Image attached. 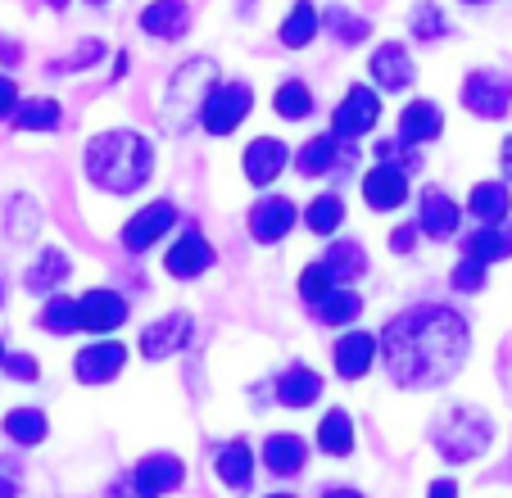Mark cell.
Masks as SVG:
<instances>
[{
  "label": "cell",
  "instance_id": "cell-22",
  "mask_svg": "<svg viewBox=\"0 0 512 498\" xmlns=\"http://www.w3.org/2000/svg\"><path fill=\"white\" fill-rule=\"evenodd\" d=\"M141 28L150 32V37L177 41L186 28H191V10H186V0H155V5L141 14Z\"/></svg>",
  "mask_w": 512,
  "mask_h": 498
},
{
  "label": "cell",
  "instance_id": "cell-32",
  "mask_svg": "<svg viewBox=\"0 0 512 498\" xmlns=\"http://www.w3.org/2000/svg\"><path fill=\"white\" fill-rule=\"evenodd\" d=\"M59 118L64 114H59L55 100L41 96V100H23L19 114H14V127H19V132H55Z\"/></svg>",
  "mask_w": 512,
  "mask_h": 498
},
{
  "label": "cell",
  "instance_id": "cell-33",
  "mask_svg": "<svg viewBox=\"0 0 512 498\" xmlns=\"http://www.w3.org/2000/svg\"><path fill=\"white\" fill-rule=\"evenodd\" d=\"M313 313H318L322 326H349L358 313H363V299H358L354 290H331V295L322 299Z\"/></svg>",
  "mask_w": 512,
  "mask_h": 498
},
{
  "label": "cell",
  "instance_id": "cell-35",
  "mask_svg": "<svg viewBox=\"0 0 512 498\" xmlns=\"http://www.w3.org/2000/svg\"><path fill=\"white\" fill-rule=\"evenodd\" d=\"M5 435H10L14 444H41L46 440V417H41L37 408H14L10 417H5Z\"/></svg>",
  "mask_w": 512,
  "mask_h": 498
},
{
  "label": "cell",
  "instance_id": "cell-24",
  "mask_svg": "<svg viewBox=\"0 0 512 498\" xmlns=\"http://www.w3.org/2000/svg\"><path fill=\"white\" fill-rule=\"evenodd\" d=\"M304 458H309V444L300 435H272L263 444V462H268L272 476H295L304 467Z\"/></svg>",
  "mask_w": 512,
  "mask_h": 498
},
{
  "label": "cell",
  "instance_id": "cell-30",
  "mask_svg": "<svg viewBox=\"0 0 512 498\" xmlns=\"http://www.w3.org/2000/svg\"><path fill=\"white\" fill-rule=\"evenodd\" d=\"M340 163V150H336V136H313V141H304L300 159H295V168H300L304 177H318V173H331Z\"/></svg>",
  "mask_w": 512,
  "mask_h": 498
},
{
  "label": "cell",
  "instance_id": "cell-12",
  "mask_svg": "<svg viewBox=\"0 0 512 498\" xmlns=\"http://www.w3.org/2000/svg\"><path fill=\"white\" fill-rule=\"evenodd\" d=\"M78 304H82V331L109 336V331H118L127 322V299L118 290H87Z\"/></svg>",
  "mask_w": 512,
  "mask_h": 498
},
{
  "label": "cell",
  "instance_id": "cell-50",
  "mask_svg": "<svg viewBox=\"0 0 512 498\" xmlns=\"http://www.w3.org/2000/svg\"><path fill=\"white\" fill-rule=\"evenodd\" d=\"M463 5H485V0H463Z\"/></svg>",
  "mask_w": 512,
  "mask_h": 498
},
{
  "label": "cell",
  "instance_id": "cell-10",
  "mask_svg": "<svg viewBox=\"0 0 512 498\" xmlns=\"http://www.w3.org/2000/svg\"><path fill=\"white\" fill-rule=\"evenodd\" d=\"M363 200H368V209H377V213L399 209V204L408 200V173L395 168V163H377V168L363 177Z\"/></svg>",
  "mask_w": 512,
  "mask_h": 498
},
{
  "label": "cell",
  "instance_id": "cell-4",
  "mask_svg": "<svg viewBox=\"0 0 512 498\" xmlns=\"http://www.w3.org/2000/svg\"><path fill=\"white\" fill-rule=\"evenodd\" d=\"M431 440H435V449H440V458L472 462V458H481V453L490 449L494 422L485 417L481 408H467V403H458V408H449L445 417H435Z\"/></svg>",
  "mask_w": 512,
  "mask_h": 498
},
{
  "label": "cell",
  "instance_id": "cell-45",
  "mask_svg": "<svg viewBox=\"0 0 512 498\" xmlns=\"http://www.w3.org/2000/svg\"><path fill=\"white\" fill-rule=\"evenodd\" d=\"M417 231H422L417 222H413V227H399L395 236H390V249H395V254H408V249L417 245Z\"/></svg>",
  "mask_w": 512,
  "mask_h": 498
},
{
  "label": "cell",
  "instance_id": "cell-47",
  "mask_svg": "<svg viewBox=\"0 0 512 498\" xmlns=\"http://www.w3.org/2000/svg\"><path fill=\"white\" fill-rule=\"evenodd\" d=\"M0 498H14V467L0 462Z\"/></svg>",
  "mask_w": 512,
  "mask_h": 498
},
{
  "label": "cell",
  "instance_id": "cell-48",
  "mask_svg": "<svg viewBox=\"0 0 512 498\" xmlns=\"http://www.w3.org/2000/svg\"><path fill=\"white\" fill-rule=\"evenodd\" d=\"M499 159H503V177H508V182H512V136H508V141H503V154H499Z\"/></svg>",
  "mask_w": 512,
  "mask_h": 498
},
{
  "label": "cell",
  "instance_id": "cell-51",
  "mask_svg": "<svg viewBox=\"0 0 512 498\" xmlns=\"http://www.w3.org/2000/svg\"><path fill=\"white\" fill-rule=\"evenodd\" d=\"M268 498H295V494H268Z\"/></svg>",
  "mask_w": 512,
  "mask_h": 498
},
{
  "label": "cell",
  "instance_id": "cell-38",
  "mask_svg": "<svg viewBox=\"0 0 512 498\" xmlns=\"http://www.w3.org/2000/svg\"><path fill=\"white\" fill-rule=\"evenodd\" d=\"M340 222H345V204H340V195H318V200L309 204V227L318 231V236H331Z\"/></svg>",
  "mask_w": 512,
  "mask_h": 498
},
{
  "label": "cell",
  "instance_id": "cell-14",
  "mask_svg": "<svg viewBox=\"0 0 512 498\" xmlns=\"http://www.w3.org/2000/svg\"><path fill=\"white\" fill-rule=\"evenodd\" d=\"M209 263H213V245H209V240H204L200 231H182V240L168 249L164 268H168V277L191 281V277H200V272H209Z\"/></svg>",
  "mask_w": 512,
  "mask_h": 498
},
{
  "label": "cell",
  "instance_id": "cell-26",
  "mask_svg": "<svg viewBox=\"0 0 512 498\" xmlns=\"http://www.w3.org/2000/svg\"><path fill=\"white\" fill-rule=\"evenodd\" d=\"M254 453L245 440H232L223 453H218V480H223L227 489H250L254 485Z\"/></svg>",
  "mask_w": 512,
  "mask_h": 498
},
{
  "label": "cell",
  "instance_id": "cell-37",
  "mask_svg": "<svg viewBox=\"0 0 512 498\" xmlns=\"http://www.w3.org/2000/svg\"><path fill=\"white\" fill-rule=\"evenodd\" d=\"M408 28H413V37L422 41V46H431V41H440L449 32V23H445V10L440 5H413V19H408Z\"/></svg>",
  "mask_w": 512,
  "mask_h": 498
},
{
  "label": "cell",
  "instance_id": "cell-19",
  "mask_svg": "<svg viewBox=\"0 0 512 498\" xmlns=\"http://www.w3.org/2000/svg\"><path fill=\"white\" fill-rule=\"evenodd\" d=\"M286 159H290L286 145L272 141V136H259V141H250V150H245V177H250L254 186H268L272 177H281Z\"/></svg>",
  "mask_w": 512,
  "mask_h": 498
},
{
  "label": "cell",
  "instance_id": "cell-31",
  "mask_svg": "<svg viewBox=\"0 0 512 498\" xmlns=\"http://www.w3.org/2000/svg\"><path fill=\"white\" fill-rule=\"evenodd\" d=\"M313 32H318V5H309V0H300L295 10H290V19L281 23V46L300 50L313 41Z\"/></svg>",
  "mask_w": 512,
  "mask_h": 498
},
{
  "label": "cell",
  "instance_id": "cell-49",
  "mask_svg": "<svg viewBox=\"0 0 512 498\" xmlns=\"http://www.w3.org/2000/svg\"><path fill=\"white\" fill-rule=\"evenodd\" d=\"M322 498H363V494H354V489H331V494H322Z\"/></svg>",
  "mask_w": 512,
  "mask_h": 498
},
{
  "label": "cell",
  "instance_id": "cell-1",
  "mask_svg": "<svg viewBox=\"0 0 512 498\" xmlns=\"http://www.w3.org/2000/svg\"><path fill=\"white\" fill-rule=\"evenodd\" d=\"M381 349H386V367L395 385L435 390V385L454 381V372L467 363L472 336H467L463 313L445 304H417L381 331Z\"/></svg>",
  "mask_w": 512,
  "mask_h": 498
},
{
  "label": "cell",
  "instance_id": "cell-16",
  "mask_svg": "<svg viewBox=\"0 0 512 498\" xmlns=\"http://www.w3.org/2000/svg\"><path fill=\"white\" fill-rule=\"evenodd\" d=\"M372 77H377V87L381 91H404L413 87V59H408V50L399 46V41H390V46H381L377 55H372Z\"/></svg>",
  "mask_w": 512,
  "mask_h": 498
},
{
  "label": "cell",
  "instance_id": "cell-40",
  "mask_svg": "<svg viewBox=\"0 0 512 498\" xmlns=\"http://www.w3.org/2000/svg\"><path fill=\"white\" fill-rule=\"evenodd\" d=\"M449 281H454V290H463V295H476V290L485 286V268H481V263H472V259H463Z\"/></svg>",
  "mask_w": 512,
  "mask_h": 498
},
{
  "label": "cell",
  "instance_id": "cell-5",
  "mask_svg": "<svg viewBox=\"0 0 512 498\" xmlns=\"http://www.w3.org/2000/svg\"><path fill=\"white\" fill-rule=\"evenodd\" d=\"M186 476L182 458H173V453H155V458L136 462V471L123 480V485L109 489V498H159L168 494V489H177Z\"/></svg>",
  "mask_w": 512,
  "mask_h": 498
},
{
  "label": "cell",
  "instance_id": "cell-28",
  "mask_svg": "<svg viewBox=\"0 0 512 498\" xmlns=\"http://www.w3.org/2000/svg\"><path fill=\"white\" fill-rule=\"evenodd\" d=\"M64 277H68V254H64V249H46V254H41V259L28 268L23 286H28L32 295H46V290H55Z\"/></svg>",
  "mask_w": 512,
  "mask_h": 498
},
{
  "label": "cell",
  "instance_id": "cell-34",
  "mask_svg": "<svg viewBox=\"0 0 512 498\" xmlns=\"http://www.w3.org/2000/svg\"><path fill=\"white\" fill-rule=\"evenodd\" d=\"M41 326L55 331V336H68V331H82V304L68 295H55L46 308H41Z\"/></svg>",
  "mask_w": 512,
  "mask_h": 498
},
{
  "label": "cell",
  "instance_id": "cell-42",
  "mask_svg": "<svg viewBox=\"0 0 512 498\" xmlns=\"http://www.w3.org/2000/svg\"><path fill=\"white\" fill-rule=\"evenodd\" d=\"M331 23H336V37L340 41H363V37H368V23H363V19H349L345 10H331Z\"/></svg>",
  "mask_w": 512,
  "mask_h": 498
},
{
  "label": "cell",
  "instance_id": "cell-46",
  "mask_svg": "<svg viewBox=\"0 0 512 498\" xmlns=\"http://www.w3.org/2000/svg\"><path fill=\"white\" fill-rule=\"evenodd\" d=\"M426 498H458V480L440 476V480H435V485H431V494H426Z\"/></svg>",
  "mask_w": 512,
  "mask_h": 498
},
{
  "label": "cell",
  "instance_id": "cell-11",
  "mask_svg": "<svg viewBox=\"0 0 512 498\" xmlns=\"http://www.w3.org/2000/svg\"><path fill=\"white\" fill-rule=\"evenodd\" d=\"M177 222V209L168 200H155V204H145L141 213H136L132 222L123 227V249H132V254H141V249H150L159 236H164L168 227Z\"/></svg>",
  "mask_w": 512,
  "mask_h": 498
},
{
  "label": "cell",
  "instance_id": "cell-7",
  "mask_svg": "<svg viewBox=\"0 0 512 498\" xmlns=\"http://www.w3.org/2000/svg\"><path fill=\"white\" fill-rule=\"evenodd\" d=\"M254 109V91H250V82H223V87L209 96V105H204V114H200V127L204 132H213V136H227V132H236L241 127V118Z\"/></svg>",
  "mask_w": 512,
  "mask_h": 498
},
{
  "label": "cell",
  "instance_id": "cell-41",
  "mask_svg": "<svg viewBox=\"0 0 512 498\" xmlns=\"http://www.w3.org/2000/svg\"><path fill=\"white\" fill-rule=\"evenodd\" d=\"M100 55H105V46H100V41H82V50H78V55L59 59V64H55V73H73V68H87L91 59H100Z\"/></svg>",
  "mask_w": 512,
  "mask_h": 498
},
{
  "label": "cell",
  "instance_id": "cell-15",
  "mask_svg": "<svg viewBox=\"0 0 512 498\" xmlns=\"http://www.w3.org/2000/svg\"><path fill=\"white\" fill-rule=\"evenodd\" d=\"M186 340H191V317H186V313H168V317H159V322L141 336V354L145 358H173Z\"/></svg>",
  "mask_w": 512,
  "mask_h": 498
},
{
  "label": "cell",
  "instance_id": "cell-52",
  "mask_svg": "<svg viewBox=\"0 0 512 498\" xmlns=\"http://www.w3.org/2000/svg\"><path fill=\"white\" fill-rule=\"evenodd\" d=\"M0 363H5V345H0Z\"/></svg>",
  "mask_w": 512,
  "mask_h": 498
},
{
  "label": "cell",
  "instance_id": "cell-23",
  "mask_svg": "<svg viewBox=\"0 0 512 498\" xmlns=\"http://www.w3.org/2000/svg\"><path fill=\"white\" fill-rule=\"evenodd\" d=\"M372 358H377V340L354 331V336H345L336 345V372L345 376V381H358V376H368Z\"/></svg>",
  "mask_w": 512,
  "mask_h": 498
},
{
  "label": "cell",
  "instance_id": "cell-20",
  "mask_svg": "<svg viewBox=\"0 0 512 498\" xmlns=\"http://www.w3.org/2000/svg\"><path fill=\"white\" fill-rule=\"evenodd\" d=\"M463 259L481 263V268L512 259V227H481V231H472V236L463 240Z\"/></svg>",
  "mask_w": 512,
  "mask_h": 498
},
{
  "label": "cell",
  "instance_id": "cell-27",
  "mask_svg": "<svg viewBox=\"0 0 512 498\" xmlns=\"http://www.w3.org/2000/svg\"><path fill=\"white\" fill-rule=\"evenodd\" d=\"M318 449L331 453V458H345V453H354V422H349L345 408H331L327 417H322V426H318Z\"/></svg>",
  "mask_w": 512,
  "mask_h": 498
},
{
  "label": "cell",
  "instance_id": "cell-39",
  "mask_svg": "<svg viewBox=\"0 0 512 498\" xmlns=\"http://www.w3.org/2000/svg\"><path fill=\"white\" fill-rule=\"evenodd\" d=\"M331 286H336V281H331V272L322 268V263H313V268H304V277H300V295L309 299L313 308H318L322 299L331 295Z\"/></svg>",
  "mask_w": 512,
  "mask_h": 498
},
{
  "label": "cell",
  "instance_id": "cell-13",
  "mask_svg": "<svg viewBox=\"0 0 512 498\" xmlns=\"http://www.w3.org/2000/svg\"><path fill=\"white\" fill-rule=\"evenodd\" d=\"M290 227H295V204L286 195H268V200H259L250 209V236L259 245H277Z\"/></svg>",
  "mask_w": 512,
  "mask_h": 498
},
{
  "label": "cell",
  "instance_id": "cell-2",
  "mask_svg": "<svg viewBox=\"0 0 512 498\" xmlns=\"http://www.w3.org/2000/svg\"><path fill=\"white\" fill-rule=\"evenodd\" d=\"M155 173V145L141 132H105L87 145V177L109 195H127L145 186V177Z\"/></svg>",
  "mask_w": 512,
  "mask_h": 498
},
{
  "label": "cell",
  "instance_id": "cell-3",
  "mask_svg": "<svg viewBox=\"0 0 512 498\" xmlns=\"http://www.w3.org/2000/svg\"><path fill=\"white\" fill-rule=\"evenodd\" d=\"M213 82H218V64H213V59H186V64L177 68L173 82H168V96H164V127L168 132H186L191 118L204 114L209 96L218 91Z\"/></svg>",
  "mask_w": 512,
  "mask_h": 498
},
{
  "label": "cell",
  "instance_id": "cell-21",
  "mask_svg": "<svg viewBox=\"0 0 512 498\" xmlns=\"http://www.w3.org/2000/svg\"><path fill=\"white\" fill-rule=\"evenodd\" d=\"M467 209H472L476 222H485V227H499V222L512 213V191L503 182H476L472 195H467Z\"/></svg>",
  "mask_w": 512,
  "mask_h": 498
},
{
  "label": "cell",
  "instance_id": "cell-9",
  "mask_svg": "<svg viewBox=\"0 0 512 498\" xmlns=\"http://www.w3.org/2000/svg\"><path fill=\"white\" fill-rule=\"evenodd\" d=\"M123 363H127V349L118 340H100V345H87L73 358V372H78L82 385H105L123 372Z\"/></svg>",
  "mask_w": 512,
  "mask_h": 498
},
{
  "label": "cell",
  "instance_id": "cell-6",
  "mask_svg": "<svg viewBox=\"0 0 512 498\" xmlns=\"http://www.w3.org/2000/svg\"><path fill=\"white\" fill-rule=\"evenodd\" d=\"M463 109L467 114H476V118H485V123L503 118L512 109V77L499 73V68H476V73H467Z\"/></svg>",
  "mask_w": 512,
  "mask_h": 498
},
{
  "label": "cell",
  "instance_id": "cell-18",
  "mask_svg": "<svg viewBox=\"0 0 512 498\" xmlns=\"http://www.w3.org/2000/svg\"><path fill=\"white\" fill-rule=\"evenodd\" d=\"M458 222H463V209H458V204L449 200L445 191H426V195H422V213H417V227H422L431 240H449V236L458 231Z\"/></svg>",
  "mask_w": 512,
  "mask_h": 498
},
{
  "label": "cell",
  "instance_id": "cell-43",
  "mask_svg": "<svg viewBox=\"0 0 512 498\" xmlns=\"http://www.w3.org/2000/svg\"><path fill=\"white\" fill-rule=\"evenodd\" d=\"M5 367H10V376L14 381H37V358L32 354H14V358H5Z\"/></svg>",
  "mask_w": 512,
  "mask_h": 498
},
{
  "label": "cell",
  "instance_id": "cell-44",
  "mask_svg": "<svg viewBox=\"0 0 512 498\" xmlns=\"http://www.w3.org/2000/svg\"><path fill=\"white\" fill-rule=\"evenodd\" d=\"M5 114H19V87L0 73V118H5Z\"/></svg>",
  "mask_w": 512,
  "mask_h": 498
},
{
  "label": "cell",
  "instance_id": "cell-8",
  "mask_svg": "<svg viewBox=\"0 0 512 498\" xmlns=\"http://www.w3.org/2000/svg\"><path fill=\"white\" fill-rule=\"evenodd\" d=\"M381 118V100L372 87H354L345 100H340L336 118H331V136L336 141H358V136H368Z\"/></svg>",
  "mask_w": 512,
  "mask_h": 498
},
{
  "label": "cell",
  "instance_id": "cell-53",
  "mask_svg": "<svg viewBox=\"0 0 512 498\" xmlns=\"http://www.w3.org/2000/svg\"><path fill=\"white\" fill-rule=\"evenodd\" d=\"M50 5H68V0H50Z\"/></svg>",
  "mask_w": 512,
  "mask_h": 498
},
{
  "label": "cell",
  "instance_id": "cell-17",
  "mask_svg": "<svg viewBox=\"0 0 512 498\" xmlns=\"http://www.w3.org/2000/svg\"><path fill=\"white\" fill-rule=\"evenodd\" d=\"M445 132V114L431 100H413V105L399 114V141L404 145H426Z\"/></svg>",
  "mask_w": 512,
  "mask_h": 498
},
{
  "label": "cell",
  "instance_id": "cell-25",
  "mask_svg": "<svg viewBox=\"0 0 512 498\" xmlns=\"http://www.w3.org/2000/svg\"><path fill=\"white\" fill-rule=\"evenodd\" d=\"M322 394V376L309 372V367H290L286 376L277 381V399L281 408H309L313 399Z\"/></svg>",
  "mask_w": 512,
  "mask_h": 498
},
{
  "label": "cell",
  "instance_id": "cell-54",
  "mask_svg": "<svg viewBox=\"0 0 512 498\" xmlns=\"http://www.w3.org/2000/svg\"><path fill=\"white\" fill-rule=\"evenodd\" d=\"M91 5H105V0H91Z\"/></svg>",
  "mask_w": 512,
  "mask_h": 498
},
{
  "label": "cell",
  "instance_id": "cell-29",
  "mask_svg": "<svg viewBox=\"0 0 512 498\" xmlns=\"http://www.w3.org/2000/svg\"><path fill=\"white\" fill-rule=\"evenodd\" d=\"M322 268L331 272V281H354V277H363V268H368V254H363V245H354V240H340V245L327 249Z\"/></svg>",
  "mask_w": 512,
  "mask_h": 498
},
{
  "label": "cell",
  "instance_id": "cell-36",
  "mask_svg": "<svg viewBox=\"0 0 512 498\" xmlns=\"http://www.w3.org/2000/svg\"><path fill=\"white\" fill-rule=\"evenodd\" d=\"M272 109H277L281 118H290V123H300V118H309L313 109V96L304 82H281L277 96H272Z\"/></svg>",
  "mask_w": 512,
  "mask_h": 498
}]
</instances>
